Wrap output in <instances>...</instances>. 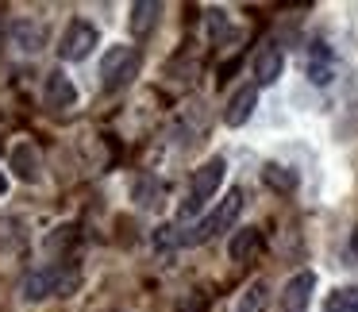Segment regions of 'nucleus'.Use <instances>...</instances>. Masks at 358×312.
<instances>
[{
  "label": "nucleus",
  "mask_w": 358,
  "mask_h": 312,
  "mask_svg": "<svg viewBox=\"0 0 358 312\" xmlns=\"http://www.w3.org/2000/svg\"><path fill=\"white\" fill-rule=\"evenodd\" d=\"M81 285V274L73 266H43L31 270L20 281V297L24 301H47V297H70Z\"/></svg>",
  "instance_id": "obj_1"
},
{
  "label": "nucleus",
  "mask_w": 358,
  "mask_h": 312,
  "mask_svg": "<svg viewBox=\"0 0 358 312\" xmlns=\"http://www.w3.org/2000/svg\"><path fill=\"white\" fill-rule=\"evenodd\" d=\"M224 173H227V162H224L220 155L196 166L193 178H189V201H185V208H181V220H185V216H196V212H201L204 204L216 197V189L224 185Z\"/></svg>",
  "instance_id": "obj_2"
},
{
  "label": "nucleus",
  "mask_w": 358,
  "mask_h": 312,
  "mask_svg": "<svg viewBox=\"0 0 358 312\" xmlns=\"http://www.w3.org/2000/svg\"><path fill=\"white\" fill-rule=\"evenodd\" d=\"M135 78H139V50L135 47H108L104 50V58H101V85L108 89V93L131 85Z\"/></svg>",
  "instance_id": "obj_3"
},
{
  "label": "nucleus",
  "mask_w": 358,
  "mask_h": 312,
  "mask_svg": "<svg viewBox=\"0 0 358 312\" xmlns=\"http://www.w3.org/2000/svg\"><path fill=\"white\" fill-rule=\"evenodd\" d=\"M239 212H243V189H231V193H227L224 201L216 204V212H208V216H204L201 224H196L181 243H193V247H196V243H208L212 235L227 232V227H231L235 220H239Z\"/></svg>",
  "instance_id": "obj_4"
},
{
  "label": "nucleus",
  "mask_w": 358,
  "mask_h": 312,
  "mask_svg": "<svg viewBox=\"0 0 358 312\" xmlns=\"http://www.w3.org/2000/svg\"><path fill=\"white\" fill-rule=\"evenodd\" d=\"M101 43V31H96L89 20H73L62 35V47H58V58L62 62H85L93 55V47Z\"/></svg>",
  "instance_id": "obj_5"
},
{
  "label": "nucleus",
  "mask_w": 358,
  "mask_h": 312,
  "mask_svg": "<svg viewBox=\"0 0 358 312\" xmlns=\"http://www.w3.org/2000/svg\"><path fill=\"white\" fill-rule=\"evenodd\" d=\"M312 289H316V274L301 270L296 278L285 281V289H281V309L285 312H304L308 301H312Z\"/></svg>",
  "instance_id": "obj_6"
},
{
  "label": "nucleus",
  "mask_w": 358,
  "mask_h": 312,
  "mask_svg": "<svg viewBox=\"0 0 358 312\" xmlns=\"http://www.w3.org/2000/svg\"><path fill=\"white\" fill-rule=\"evenodd\" d=\"M255 108H258V85L235 89L231 101H227V108H224V124L227 127H243L250 116H255Z\"/></svg>",
  "instance_id": "obj_7"
},
{
  "label": "nucleus",
  "mask_w": 358,
  "mask_h": 312,
  "mask_svg": "<svg viewBox=\"0 0 358 312\" xmlns=\"http://www.w3.org/2000/svg\"><path fill=\"white\" fill-rule=\"evenodd\" d=\"M304 73H308L312 85H327L335 78V55L327 43H312L308 47V62H304Z\"/></svg>",
  "instance_id": "obj_8"
},
{
  "label": "nucleus",
  "mask_w": 358,
  "mask_h": 312,
  "mask_svg": "<svg viewBox=\"0 0 358 312\" xmlns=\"http://www.w3.org/2000/svg\"><path fill=\"white\" fill-rule=\"evenodd\" d=\"M281 70H285V55H281V47L266 43V47L255 55V85H273V81L281 78Z\"/></svg>",
  "instance_id": "obj_9"
},
{
  "label": "nucleus",
  "mask_w": 358,
  "mask_h": 312,
  "mask_svg": "<svg viewBox=\"0 0 358 312\" xmlns=\"http://www.w3.org/2000/svg\"><path fill=\"white\" fill-rule=\"evenodd\" d=\"M12 43L24 55H39L47 47V24H39V20H16L12 24Z\"/></svg>",
  "instance_id": "obj_10"
},
{
  "label": "nucleus",
  "mask_w": 358,
  "mask_h": 312,
  "mask_svg": "<svg viewBox=\"0 0 358 312\" xmlns=\"http://www.w3.org/2000/svg\"><path fill=\"white\" fill-rule=\"evenodd\" d=\"M8 166L12 170H16V178L20 181H39V147H35V143H16V147H12V158H8Z\"/></svg>",
  "instance_id": "obj_11"
},
{
  "label": "nucleus",
  "mask_w": 358,
  "mask_h": 312,
  "mask_svg": "<svg viewBox=\"0 0 358 312\" xmlns=\"http://www.w3.org/2000/svg\"><path fill=\"white\" fill-rule=\"evenodd\" d=\"M43 97H47L50 108H70L73 101H78V89H73V81L66 78L62 70L47 73V89H43Z\"/></svg>",
  "instance_id": "obj_12"
},
{
  "label": "nucleus",
  "mask_w": 358,
  "mask_h": 312,
  "mask_svg": "<svg viewBox=\"0 0 358 312\" xmlns=\"http://www.w3.org/2000/svg\"><path fill=\"white\" fill-rule=\"evenodd\" d=\"M158 16H162V4H158V0H139V4H131V20H127V27H131L135 39H143V35L155 31Z\"/></svg>",
  "instance_id": "obj_13"
},
{
  "label": "nucleus",
  "mask_w": 358,
  "mask_h": 312,
  "mask_svg": "<svg viewBox=\"0 0 358 312\" xmlns=\"http://www.w3.org/2000/svg\"><path fill=\"white\" fill-rule=\"evenodd\" d=\"M258 250H262V232H258V227H243V232H235L231 243H227V255H231L235 262H250Z\"/></svg>",
  "instance_id": "obj_14"
},
{
  "label": "nucleus",
  "mask_w": 358,
  "mask_h": 312,
  "mask_svg": "<svg viewBox=\"0 0 358 312\" xmlns=\"http://www.w3.org/2000/svg\"><path fill=\"white\" fill-rule=\"evenodd\" d=\"M162 197H166V185H162V181H155V178H139V181H135V189H131V201L139 204V208H158Z\"/></svg>",
  "instance_id": "obj_15"
},
{
  "label": "nucleus",
  "mask_w": 358,
  "mask_h": 312,
  "mask_svg": "<svg viewBox=\"0 0 358 312\" xmlns=\"http://www.w3.org/2000/svg\"><path fill=\"white\" fill-rule=\"evenodd\" d=\"M262 178H266V185L278 189V193H293L296 189V170H289V166H281V162H266Z\"/></svg>",
  "instance_id": "obj_16"
},
{
  "label": "nucleus",
  "mask_w": 358,
  "mask_h": 312,
  "mask_svg": "<svg viewBox=\"0 0 358 312\" xmlns=\"http://www.w3.org/2000/svg\"><path fill=\"white\" fill-rule=\"evenodd\" d=\"M324 309L327 312H358V281L355 285H339L335 293H327Z\"/></svg>",
  "instance_id": "obj_17"
},
{
  "label": "nucleus",
  "mask_w": 358,
  "mask_h": 312,
  "mask_svg": "<svg viewBox=\"0 0 358 312\" xmlns=\"http://www.w3.org/2000/svg\"><path fill=\"white\" fill-rule=\"evenodd\" d=\"M73 232H78L73 224H66V227H55V232L47 235V255H58V250H70V243L78 239Z\"/></svg>",
  "instance_id": "obj_18"
},
{
  "label": "nucleus",
  "mask_w": 358,
  "mask_h": 312,
  "mask_svg": "<svg viewBox=\"0 0 358 312\" xmlns=\"http://www.w3.org/2000/svg\"><path fill=\"white\" fill-rule=\"evenodd\" d=\"M262 304H266V285H262V281H255V285L243 293V301H239V309H235V312H258Z\"/></svg>",
  "instance_id": "obj_19"
},
{
  "label": "nucleus",
  "mask_w": 358,
  "mask_h": 312,
  "mask_svg": "<svg viewBox=\"0 0 358 312\" xmlns=\"http://www.w3.org/2000/svg\"><path fill=\"white\" fill-rule=\"evenodd\" d=\"M350 258L358 262V227H355V235H350Z\"/></svg>",
  "instance_id": "obj_20"
},
{
  "label": "nucleus",
  "mask_w": 358,
  "mask_h": 312,
  "mask_svg": "<svg viewBox=\"0 0 358 312\" xmlns=\"http://www.w3.org/2000/svg\"><path fill=\"white\" fill-rule=\"evenodd\" d=\"M8 193V178H4V170H0V197Z\"/></svg>",
  "instance_id": "obj_21"
}]
</instances>
